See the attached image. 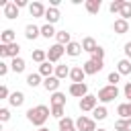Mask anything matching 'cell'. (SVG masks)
I'll return each instance as SVG.
<instances>
[{"mask_svg":"<svg viewBox=\"0 0 131 131\" xmlns=\"http://www.w3.org/2000/svg\"><path fill=\"white\" fill-rule=\"evenodd\" d=\"M49 115H51V108H49V106H45V104L31 106V108L27 111V119H29V123H33V125H35V127H39V129L47 123Z\"/></svg>","mask_w":131,"mask_h":131,"instance_id":"6da1fadb","label":"cell"},{"mask_svg":"<svg viewBox=\"0 0 131 131\" xmlns=\"http://www.w3.org/2000/svg\"><path fill=\"white\" fill-rule=\"evenodd\" d=\"M102 104H106V102H113L115 98H119V88L117 86H113V84H106V86H102L100 90H98V96H96Z\"/></svg>","mask_w":131,"mask_h":131,"instance_id":"7a4b0ae2","label":"cell"},{"mask_svg":"<svg viewBox=\"0 0 131 131\" xmlns=\"http://www.w3.org/2000/svg\"><path fill=\"white\" fill-rule=\"evenodd\" d=\"M76 129L78 131H96V121L92 117H86V115H80L76 119Z\"/></svg>","mask_w":131,"mask_h":131,"instance_id":"3957f363","label":"cell"},{"mask_svg":"<svg viewBox=\"0 0 131 131\" xmlns=\"http://www.w3.org/2000/svg\"><path fill=\"white\" fill-rule=\"evenodd\" d=\"M18 53H20V45L18 43H10V45H2L0 43V57L2 59L4 57H12V59L14 57H20Z\"/></svg>","mask_w":131,"mask_h":131,"instance_id":"277c9868","label":"cell"},{"mask_svg":"<svg viewBox=\"0 0 131 131\" xmlns=\"http://www.w3.org/2000/svg\"><path fill=\"white\" fill-rule=\"evenodd\" d=\"M78 106H80L82 113H92V111L98 106V98H96L94 94H88V96H84V98L78 102Z\"/></svg>","mask_w":131,"mask_h":131,"instance_id":"5b68a950","label":"cell"},{"mask_svg":"<svg viewBox=\"0 0 131 131\" xmlns=\"http://www.w3.org/2000/svg\"><path fill=\"white\" fill-rule=\"evenodd\" d=\"M66 53V47L63 45H59V43H55V45H51L49 49H47V61H51V63H55V61H59L61 59V55Z\"/></svg>","mask_w":131,"mask_h":131,"instance_id":"8992f818","label":"cell"},{"mask_svg":"<svg viewBox=\"0 0 131 131\" xmlns=\"http://www.w3.org/2000/svg\"><path fill=\"white\" fill-rule=\"evenodd\" d=\"M82 68H84V72H86V76H94V74H98L102 68H104V61H96V59H88V61H84L82 63Z\"/></svg>","mask_w":131,"mask_h":131,"instance_id":"52a82bcc","label":"cell"},{"mask_svg":"<svg viewBox=\"0 0 131 131\" xmlns=\"http://www.w3.org/2000/svg\"><path fill=\"white\" fill-rule=\"evenodd\" d=\"M72 96H76V98H84V96H88V84L86 82H82V84H70V90H68Z\"/></svg>","mask_w":131,"mask_h":131,"instance_id":"ba28073f","label":"cell"},{"mask_svg":"<svg viewBox=\"0 0 131 131\" xmlns=\"http://www.w3.org/2000/svg\"><path fill=\"white\" fill-rule=\"evenodd\" d=\"M45 12H47V8H45V4L43 2H31L29 4V14L33 16V18H45Z\"/></svg>","mask_w":131,"mask_h":131,"instance_id":"9c48e42d","label":"cell"},{"mask_svg":"<svg viewBox=\"0 0 131 131\" xmlns=\"http://www.w3.org/2000/svg\"><path fill=\"white\" fill-rule=\"evenodd\" d=\"M84 78H86L84 68H82V66H74V68H72V72H70V80H72V84H82V82H84Z\"/></svg>","mask_w":131,"mask_h":131,"instance_id":"30bf717a","label":"cell"},{"mask_svg":"<svg viewBox=\"0 0 131 131\" xmlns=\"http://www.w3.org/2000/svg\"><path fill=\"white\" fill-rule=\"evenodd\" d=\"M59 84H61V80L59 78H55V76H49V78H45L43 80V88L47 90V92H57V88H59Z\"/></svg>","mask_w":131,"mask_h":131,"instance_id":"8fae6325","label":"cell"},{"mask_svg":"<svg viewBox=\"0 0 131 131\" xmlns=\"http://www.w3.org/2000/svg\"><path fill=\"white\" fill-rule=\"evenodd\" d=\"M59 18H61V12H59V8L47 6V12H45V20H47V25H55Z\"/></svg>","mask_w":131,"mask_h":131,"instance_id":"7c38bea8","label":"cell"},{"mask_svg":"<svg viewBox=\"0 0 131 131\" xmlns=\"http://www.w3.org/2000/svg\"><path fill=\"white\" fill-rule=\"evenodd\" d=\"M129 27H131V23L125 20V18H117V20L113 23V31H115L117 35H125V33L129 31Z\"/></svg>","mask_w":131,"mask_h":131,"instance_id":"4fadbf2b","label":"cell"},{"mask_svg":"<svg viewBox=\"0 0 131 131\" xmlns=\"http://www.w3.org/2000/svg\"><path fill=\"white\" fill-rule=\"evenodd\" d=\"M8 104H10V106H14V108H18V106H23V104H25V94H23L20 90H14V92H10V98H8Z\"/></svg>","mask_w":131,"mask_h":131,"instance_id":"5bb4252c","label":"cell"},{"mask_svg":"<svg viewBox=\"0 0 131 131\" xmlns=\"http://www.w3.org/2000/svg\"><path fill=\"white\" fill-rule=\"evenodd\" d=\"M37 37H41V27H37V25H27V27H25V39L35 41Z\"/></svg>","mask_w":131,"mask_h":131,"instance_id":"9a60e30c","label":"cell"},{"mask_svg":"<svg viewBox=\"0 0 131 131\" xmlns=\"http://www.w3.org/2000/svg\"><path fill=\"white\" fill-rule=\"evenodd\" d=\"M82 49H84V51H88V53L92 55V53L98 49L96 39H94V37H84V39H82Z\"/></svg>","mask_w":131,"mask_h":131,"instance_id":"2e32d148","label":"cell"},{"mask_svg":"<svg viewBox=\"0 0 131 131\" xmlns=\"http://www.w3.org/2000/svg\"><path fill=\"white\" fill-rule=\"evenodd\" d=\"M0 43L2 45H10V43H16V35L12 29H4L2 35H0Z\"/></svg>","mask_w":131,"mask_h":131,"instance_id":"e0dca14e","label":"cell"},{"mask_svg":"<svg viewBox=\"0 0 131 131\" xmlns=\"http://www.w3.org/2000/svg\"><path fill=\"white\" fill-rule=\"evenodd\" d=\"M82 51H84V49H82V43H78V41H72L70 45H66V53H68L70 57H78Z\"/></svg>","mask_w":131,"mask_h":131,"instance_id":"ac0fdd59","label":"cell"},{"mask_svg":"<svg viewBox=\"0 0 131 131\" xmlns=\"http://www.w3.org/2000/svg\"><path fill=\"white\" fill-rule=\"evenodd\" d=\"M117 72L121 74V76H129L131 74V59H119L117 61Z\"/></svg>","mask_w":131,"mask_h":131,"instance_id":"d6986e66","label":"cell"},{"mask_svg":"<svg viewBox=\"0 0 131 131\" xmlns=\"http://www.w3.org/2000/svg\"><path fill=\"white\" fill-rule=\"evenodd\" d=\"M59 131H78V129H76V121H74L72 117L59 119Z\"/></svg>","mask_w":131,"mask_h":131,"instance_id":"ffe728a7","label":"cell"},{"mask_svg":"<svg viewBox=\"0 0 131 131\" xmlns=\"http://www.w3.org/2000/svg\"><path fill=\"white\" fill-rule=\"evenodd\" d=\"M84 8H86L90 14H98L100 8H102V2H100V0H86V2H84Z\"/></svg>","mask_w":131,"mask_h":131,"instance_id":"44dd1931","label":"cell"},{"mask_svg":"<svg viewBox=\"0 0 131 131\" xmlns=\"http://www.w3.org/2000/svg\"><path fill=\"white\" fill-rule=\"evenodd\" d=\"M4 16H6L8 20H14V18L18 16V6H16L14 2H8V4L4 6Z\"/></svg>","mask_w":131,"mask_h":131,"instance_id":"7402d4cb","label":"cell"},{"mask_svg":"<svg viewBox=\"0 0 131 131\" xmlns=\"http://www.w3.org/2000/svg\"><path fill=\"white\" fill-rule=\"evenodd\" d=\"M55 43H59V45H70L72 43V33H68L66 29L63 31H57V35H55Z\"/></svg>","mask_w":131,"mask_h":131,"instance_id":"603a6c76","label":"cell"},{"mask_svg":"<svg viewBox=\"0 0 131 131\" xmlns=\"http://www.w3.org/2000/svg\"><path fill=\"white\" fill-rule=\"evenodd\" d=\"M25 68H27V63H25V59H23V57H14V59L10 61V70H12L14 74H23V72H25Z\"/></svg>","mask_w":131,"mask_h":131,"instance_id":"cb8c5ba5","label":"cell"},{"mask_svg":"<svg viewBox=\"0 0 131 131\" xmlns=\"http://www.w3.org/2000/svg\"><path fill=\"white\" fill-rule=\"evenodd\" d=\"M70 72H72V68L70 66H66V63H59V66H55V78H59V80H63V78H70Z\"/></svg>","mask_w":131,"mask_h":131,"instance_id":"d4e9b609","label":"cell"},{"mask_svg":"<svg viewBox=\"0 0 131 131\" xmlns=\"http://www.w3.org/2000/svg\"><path fill=\"white\" fill-rule=\"evenodd\" d=\"M43 80H45V78H43L39 72H35V74H29V76H27V84H29L31 88H37V86H41V84H43Z\"/></svg>","mask_w":131,"mask_h":131,"instance_id":"484cf974","label":"cell"},{"mask_svg":"<svg viewBox=\"0 0 131 131\" xmlns=\"http://www.w3.org/2000/svg\"><path fill=\"white\" fill-rule=\"evenodd\" d=\"M49 102H51V106H66V94L57 90V92H53V94H51Z\"/></svg>","mask_w":131,"mask_h":131,"instance_id":"4316f807","label":"cell"},{"mask_svg":"<svg viewBox=\"0 0 131 131\" xmlns=\"http://www.w3.org/2000/svg\"><path fill=\"white\" fill-rule=\"evenodd\" d=\"M117 115L121 119H131V102H121L117 106Z\"/></svg>","mask_w":131,"mask_h":131,"instance_id":"83f0119b","label":"cell"},{"mask_svg":"<svg viewBox=\"0 0 131 131\" xmlns=\"http://www.w3.org/2000/svg\"><path fill=\"white\" fill-rule=\"evenodd\" d=\"M31 59L41 66V63L47 61V51H45V49H35V51H31Z\"/></svg>","mask_w":131,"mask_h":131,"instance_id":"f1b7e54d","label":"cell"},{"mask_svg":"<svg viewBox=\"0 0 131 131\" xmlns=\"http://www.w3.org/2000/svg\"><path fill=\"white\" fill-rule=\"evenodd\" d=\"M39 74H41L43 78H49V76L55 74V66H51V61H45V63L39 66Z\"/></svg>","mask_w":131,"mask_h":131,"instance_id":"f546056e","label":"cell"},{"mask_svg":"<svg viewBox=\"0 0 131 131\" xmlns=\"http://www.w3.org/2000/svg\"><path fill=\"white\" fill-rule=\"evenodd\" d=\"M106 117H108V111H106L104 104H100V106H96V108L92 111V119H94V121H104Z\"/></svg>","mask_w":131,"mask_h":131,"instance_id":"4dcf8cb0","label":"cell"},{"mask_svg":"<svg viewBox=\"0 0 131 131\" xmlns=\"http://www.w3.org/2000/svg\"><path fill=\"white\" fill-rule=\"evenodd\" d=\"M55 35H57V31L53 29V25H47V23H45V25L41 27V37L51 39V37H55Z\"/></svg>","mask_w":131,"mask_h":131,"instance_id":"1f68e13d","label":"cell"},{"mask_svg":"<svg viewBox=\"0 0 131 131\" xmlns=\"http://www.w3.org/2000/svg\"><path fill=\"white\" fill-rule=\"evenodd\" d=\"M123 4H125V0H113V2L108 4V10H111L113 14H121V10H123Z\"/></svg>","mask_w":131,"mask_h":131,"instance_id":"d6a6232c","label":"cell"},{"mask_svg":"<svg viewBox=\"0 0 131 131\" xmlns=\"http://www.w3.org/2000/svg\"><path fill=\"white\" fill-rule=\"evenodd\" d=\"M119 18H125V20H129V23H131V2H127V0H125V4H123V10H121Z\"/></svg>","mask_w":131,"mask_h":131,"instance_id":"836d02e7","label":"cell"},{"mask_svg":"<svg viewBox=\"0 0 131 131\" xmlns=\"http://www.w3.org/2000/svg\"><path fill=\"white\" fill-rule=\"evenodd\" d=\"M90 59H96V61H104V49L98 45V49L92 53V57H90Z\"/></svg>","mask_w":131,"mask_h":131,"instance_id":"e575fe53","label":"cell"},{"mask_svg":"<svg viewBox=\"0 0 131 131\" xmlns=\"http://www.w3.org/2000/svg\"><path fill=\"white\" fill-rule=\"evenodd\" d=\"M51 117L63 119V106H51Z\"/></svg>","mask_w":131,"mask_h":131,"instance_id":"d590c367","label":"cell"},{"mask_svg":"<svg viewBox=\"0 0 131 131\" xmlns=\"http://www.w3.org/2000/svg\"><path fill=\"white\" fill-rule=\"evenodd\" d=\"M106 80H108V82H111V84H113V86H117V82H119V80H121V74H119V72H111V74H108V78H106Z\"/></svg>","mask_w":131,"mask_h":131,"instance_id":"8d00e7d4","label":"cell"},{"mask_svg":"<svg viewBox=\"0 0 131 131\" xmlns=\"http://www.w3.org/2000/svg\"><path fill=\"white\" fill-rule=\"evenodd\" d=\"M115 131H127V119H119L115 123Z\"/></svg>","mask_w":131,"mask_h":131,"instance_id":"74e56055","label":"cell"},{"mask_svg":"<svg viewBox=\"0 0 131 131\" xmlns=\"http://www.w3.org/2000/svg\"><path fill=\"white\" fill-rule=\"evenodd\" d=\"M0 98H4V100H8V98H10V92H8V86H6V84H2V86H0Z\"/></svg>","mask_w":131,"mask_h":131,"instance_id":"f35d334b","label":"cell"},{"mask_svg":"<svg viewBox=\"0 0 131 131\" xmlns=\"http://www.w3.org/2000/svg\"><path fill=\"white\" fill-rule=\"evenodd\" d=\"M0 121H2V123L10 121V111H8V108H0Z\"/></svg>","mask_w":131,"mask_h":131,"instance_id":"ab89813d","label":"cell"},{"mask_svg":"<svg viewBox=\"0 0 131 131\" xmlns=\"http://www.w3.org/2000/svg\"><path fill=\"white\" fill-rule=\"evenodd\" d=\"M8 70H10V63H6V61H0V76H2V78L8 74Z\"/></svg>","mask_w":131,"mask_h":131,"instance_id":"60d3db41","label":"cell"},{"mask_svg":"<svg viewBox=\"0 0 131 131\" xmlns=\"http://www.w3.org/2000/svg\"><path fill=\"white\" fill-rule=\"evenodd\" d=\"M123 94H125V98H129V102H131V82H127V84L123 86Z\"/></svg>","mask_w":131,"mask_h":131,"instance_id":"b9f144b4","label":"cell"},{"mask_svg":"<svg viewBox=\"0 0 131 131\" xmlns=\"http://www.w3.org/2000/svg\"><path fill=\"white\" fill-rule=\"evenodd\" d=\"M123 51H125V57L131 59V41H127V43L123 45Z\"/></svg>","mask_w":131,"mask_h":131,"instance_id":"7bdbcfd3","label":"cell"},{"mask_svg":"<svg viewBox=\"0 0 131 131\" xmlns=\"http://www.w3.org/2000/svg\"><path fill=\"white\" fill-rule=\"evenodd\" d=\"M14 4H16L18 8H23V6H27V8H29V4H27V0H14Z\"/></svg>","mask_w":131,"mask_h":131,"instance_id":"ee69618b","label":"cell"},{"mask_svg":"<svg viewBox=\"0 0 131 131\" xmlns=\"http://www.w3.org/2000/svg\"><path fill=\"white\" fill-rule=\"evenodd\" d=\"M127 131H131V119H127Z\"/></svg>","mask_w":131,"mask_h":131,"instance_id":"f6af8a7d","label":"cell"},{"mask_svg":"<svg viewBox=\"0 0 131 131\" xmlns=\"http://www.w3.org/2000/svg\"><path fill=\"white\" fill-rule=\"evenodd\" d=\"M37 131H49V129H47V127H41V129H37Z\"/></svg>","mask_w":131,"mask_h":131,"instance_id":"bcb514c9","label":"cell"},{"mask_svg":"<svg viewBox=\"0 0 131 131\" xmlns=\"http://www.w3.org/2000/svg\"><path fill=\"white\" fill-rule=\"evenodd\" d=\"M96 131H106V129H102V127H100V129H96Z\"/></svg>","mask_w":131,"mask_h":131,"instance_id":"7dc6e473","label":"cell"}]
</instances>
